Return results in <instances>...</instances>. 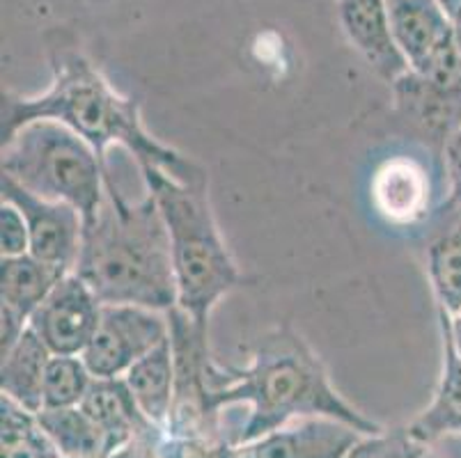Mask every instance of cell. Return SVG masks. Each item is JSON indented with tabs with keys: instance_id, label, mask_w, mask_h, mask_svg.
Segmentation results:
<instances>
[{
	"instance_id": "6da1fadb",
	"label": "cell",
	"mask_w": 461,
	"mask_h": 458,
	"mask_svg": "<svg viewBox=\"0 0 461 458\" xmlns=\"http://www.w3.org/2000/svg\"><path fill=\"white\" fill-rule=\"evenodd\" d=\"M53 81L37 96L3 90L0 138L10 140L21 126L37 120H56L78 133L106 166L108 149L122 145L136 157L140 170L158 167L184 184L207 182L198 163L163 145L142 126L140 103L122 96L86 56L71 49H56L51 56Z\"/></svg>"
},
{
	"instance_id": "7a4b0ae2",
	"label": "cell",
	"mask_w": 461,
	"mask_h": 458,
	"mask_svg": "<svg viewBox=\"0 0 461 458\" xmlns=\"http://www.w3.org/2000/svg\"><path fill=\"white\" fill-rule=\"evenodd\" d=\"M212 399L218 410L244 403L249 415L237 431V447L301 418H333L363 436L384 428L366 418L330 385L320 355L289 323L271 328L255 342L249 367L212 369Z\"/></svg>"
},
{
	"instance_id": "3957f363",
	"label": "cell",
	"mask_w": 461,
	"mask_h": 458,
	"mask_svg": "<svg viewBox=\"0 0 461 458\" xmlns=\"http://www.w3.org/2000/svg\"><path fill=\"white\" fill-rule=\"evenodd\" d=\"M104 305H138L170 312L177 308L173 247L152 193L127 202L106 170V197L90 222L74 268Z\"/></svg>"
},
{
	"instance_id": "277c9868",
	"label": "cell",
	"mask_w": 461,
	"mask_h": 458,
	"mask_svg": "<svg viewBox=\"0 0 461 458\" xmlns=\"http://www.w3.org/2000/svg\"><path fill=\"white\" fill-rule=\"evenodd\" d=\"M140 172L170 237L177 308L198 326L209 328V317L221 298L246 284V280L221 237L207 182L184 184L158 167Z\"/></svg>"
},
{
	"instance_id": "5b68a950",
	"label": "cell",
	"mask_w": 461,
	"mask_h": 458,
	"mask_svg": "<svg viewBox=\"0 0 461 458\" xmlns=\"http://www.w3.org/2000/svg\"><path fill=\"white\" fill-rule=\"evenodd\" d=\"M3 175L40 200L65 202L90 222L106 197V170L96 151L56 120L21 126L3 142Z\"/></svg>"
},
{
	"instance_id": "8992f818",
	"label": "cell",
	"mask_w": 461,
	"mask_h": 458,
	"mask_svg": "<svg viewBox=\"0 0 461 458\" xmlns=\"http://www.w3.org/2000/svg\"><path fill=\"white\" fill-rule=\"evenodd\" d=\"M167 337V314L138 305H104L102 321L81 358L92 376H124L138 360Z\"/></svg>"
},
{
	"instance_id": "52a82bcc",
	"label": "cell",
	"mask_w": 461,
	"mask_h": 458,
	"mask_svg": "<svg viewBox=\"0 0 461 458\" xmlns=\"http://www.w3.org/2000/svg\"><path fill=\"white\" fill-rule=\"evenodd\" d=\"M102 310L99 296L77 273H69L32 312L28 326L53 355H83L102 321Z\"/></svg>"
},
{
	"instance_id": "ba28073f",
	"label": "cell",
	"mask_w": 461,
	"mask_h": 458,
	"mask_svg": "<svg viewBox=\"0 0 461 458\" xmlns=\"http://www.w3.org/2000/svg\"><path fill=\"white\" fill-rule=\"evenodd\" d=\"M3 202H10L23 213L31 234V252L35 259L74 273L83 243V216L65 202H46L3 175Z\"/></svg>"
},
{
	"instance_id": "9c48e42d",
	"label": "cell",
	"mask_w": 461,
	"mask_h": 458,
	"mask_svg": "<svg viewBox=\"0 0 461 458\" xmlns=\"http://www.w3.org/2000/svg\"><path fill=\"white\" fill-rule=\"evenodd\" d=\"M363 436L333 418H301L234 447L232 458H347Z\"/></svg>"
},
{
	"instance_id": "30bf717a",
	"label": "cell",
	"mask_w": 461,
	"mask_h": 458,
	"mask_svg": "<svg viewBox=\"0 0 461 458\" xmlns=\"http://www.w3.org/2000/svg\"><path fill=\"white\" fill-rule=\"evenodd\" d=\"M339 23L360 58L388 85L411 71L393 35L385 0H339Z\"/></svg>"
},
{
	"instance_id": "8fae6325",
	"label": "cell",
	"mask_w": 461,
	"mask_h": 458,
	"mask_svg": "<svg viewBox=\"0 0 461 458\" xmlns=\"http://www.w3.org/2000/svg\"><path fill=\"white\" fill-rule=\"evenodd\" d=\"M393 35L411 69H420L452 41V19L438 0H385Z\"/></svg>"
},
{
	"instance_id": "7c38bea8",
	"label": "cell",
	"mask_w": 461,
	"mask_h": 458,
	"mask_svg": "<svg viewBox=\"0 0 461 458\" xmlns=\"http://www.w3.org/2000/svg\"><path fill=\"white\" fill-rule=\"evenodd\" d=\"M81 409L120 445L136 436L163 431L145 418L124 376L92 378L86 399L81 401Z\"/></svg>"
},
{
	"instance_id": "4fadbf2b",
	"label": "cell",
	"mask_w": 461,
	"mask_h": 458,
	"mask_svg": "<svg viewBox=\"0 0 461 458\" xmlns=\"http://www.w3.org/2000/svg\"><path fill=\"white\" fill-rule=\"evenodd\" d=\"M0 364V392L21 409L40 413L44 409V376L53 353L40 335L28 326L12 351H7Z\"/></svg>"
},
{
	"instance_id": "5bb4252c",
	"label": "cell",
	"mask_w": 461,
	"mask_h": 458,
	"mask_svg": "<svg viewBox=\"0 0 461 458\" xmlns=\"http://www.w3.org/2000/svg\"><path fill=\"white\" fill-rule=\"evenodd\" d=\"M124 381L131 388L145 418L166 431L175 403V351L173 339L158 344L145 358L138 360Z\"/></svg>"
},
{
	"instance_id": "9a60e30c",
	"label": "cell",
	"mask_w": 461,
	"mask_h": 458,
	"mask_svg": "<svg viewBox=\"0 0 461 458\" xmlns=\"http://www.w3.org/2000/svg\"><path fill=\"white\" fill-rule=\"evenodd\" d=\"M37 422L62 458H108L120 447L81 406L44 409L37 413Z\"/></svg>"
},
{
	"instance_id": "2e32d148",
	"label": "cell",
	"mask_w": 461,
	"mask_h": 458,
	"mask_svg": "<svg viewBox=\"0 0 461 458\" xmlns=\"http://www.w3.org/2000/svg\"><path fill=\"white\" fill-rule=\"evenodd\" d=\"M65 275L69 273L40 262L32 255L3 257L0 259V305L14 310L16 314L31 321L32 312Z\"/></svg>"
},
{
	"instance_id": "e0dca14e",
	"label": "cell",
	"mask_w": 461,
	"mask_h": 458,
	"mask_svg": "<svg viewBox=\"0 0 461 458\" xmlns=\"http://www.w3.org/2000/svg\"><path fill=\"white\" fill-rule=\"evenodd\" d=\"M406 428L429 447L446 436H461V358L447 342H443V373L429 409Z\"/></svg>"
},
{
	"instance_id": "ac0fdd59",
	"label": "cell",
	"mask_w": 461,
	"mask_h": 458,
	"mask_svg": "<svg viewBox=\"0 0 461 458\" xmlns=\"http://www.w3.org/2000/svg\"><path fill=\"white\" fill-rule=\"evenodd\" d=\"M375 200L385 218L397 222H411L420 218L429 200V184L422 167L413 161L385 163L375 184Z\"/></svg>"
},
{
	"instance_id": "d6986e66",
	"label": "cell",
	"mask_w": 461,
	"mask_h": 458,
	"mask_svg": "<svg viewBox=\"0 0 461 458\" xmlns=\"http://www.w3.org/2000/svg\"><path fill=\"white\" fill-rule=\"evenodd\" d=\"M427 273L438 312L455 317L461 312V213L450 229L431 241L427 250Z\"/></svg>"
},
{
	"instance_id": "ffe728a7",
	"label": "cell",
	"mask_w": 461,
	"mask_h": 458,
	"mask_svg": "<svg viewBox=\"0 0 461 458\" xmlns=\"http://www.w3.org/2000/svg\"><path fill=\"white\" fill-rule=\"evenodd\" d=\"M0 428L3 458H62L37 422V415L5 397L0 399Z\"/></svg>"
},
{
	"instance_id": "44dd1931",
	"label": "cell",
	"mask_w": 461,
	"mask_h": 458,
	"mask_svg": "<svg viewBox=\"0 0 461 458\" xmlns=\"http://www.w3.org/2000/svg\"><path fill=\"white\" fill-rule=\"evenodd\" d=\"M92 378L81 355H53L44 376V409L81 406Z\"/></svg>"
},
{
	"instance_id": "7402d4cb",
	"label": "cell",
	"mask_w": 461,
	"mask_h": 458,
	"mask_svg": "<svg viewBox=\"0 0 461 458\" xmlns=\"http://www.w3.org/2000/svg\"><path fill=\"white\" fill-rule=\"evenodd\" d=\"M31 252V234L23 213L10 204H0V255L3 257H23Z\"/></svg>"
},
{
	"instance_id": "603a6c76",
	"label": "cell",
	"mask_w": 461,
	"mask_h": 458,
	"mask_svg": "<svg viewBox=\"0 0 461 458\" xmlns=\"http://www.w3.org/2000/svg\"><path fill=\"white\" fill-rule=\"evenodd\" d=\"M443 163H446L447 186H450V197L447 207L461 213V121L450 131V136L443 142Z\"/></svg>"
},
{
	"instance_id": "cb8c5ba5",
	"label": "cell",
	"mask_w": 461,
	"mask_h": 458,
	"mask_svg": "<svg viewBox=\"0 0 461 458\" xmlns=\"http://www.w3.org/2000/svg\"><path fill=\"white\" fill-rule=\"evenodd\" d=\"M28 323L31 321L21 317V314H16L14 310L0 305V355H5L7 351L14 348L21 335L28 330Z\"/></svg>"
},
{
	"instance_id": "d4e9b609",
	"label": "cell",
	"mask_w": 461,
	"mask_h": 458,
	"mask_svg": "<svg viewBox=\"0 0 461 458\" xmlns=\"http://www.w3.org/2000/svg\"><path fill=\"white\" fill-rule=\"evenodd\" d=\"M161 434L163 431L136 436V438L120 445L108 458H161V454H158V440H161Z\"/></svg>"
},
{
	"instance_id": "484cf974",
	"label": "cell",
	"mask_w": 461,
	"mask_h": 458,
	"mask_svg": "<svg viewBox=\"0 0 461 458\" xmlns=\"http://www.w3.org/2000/svg\"><path fill=\"white\" fill-rule=\"evenodd\" d=\"M438 319H441L443 342L450 344L456 355L461 358V312L455 314V317H447V314L438 312Z\"/></svg>"
},
{
	"instance_id": "4316f807",
	"label": "cell",
	"mask_w": 461,
	"mask_h": 458,
	"mask_svg": "<svg viewBox=\"0 0 461 458\" xmlns=\"http://www.w3.org/2000/svg\"><path fill=\"white\" fill-rule=\"evenodd\" d=\"M450 19H452V35H455L456 46H459V50H461V5L452 12Z\"/></svg>"
},
{
	"instance_id": "83f0119b",
	"label": "cell",
	"mask_w": 461,
	"mask_h": 458,
	"mask_svg": "<svg viewBox=\"0 0 461 458\" xmlns=\"http://www.w3.org/2000/svg\"><path fill=\"white\" fill-rule=\"evenodd\" d=\"M438 3H441V5L446 7V12H447V14H450V16H452V12H455L456 7L461 5V0H438Z\"/></svg>"
},
{
	"instance_id": "f1b7e54d",
	"label": "cell",
	"mask_w": 461,
	"mask_h": 458,
	"mask_svg": "<svg viewBox=\"0 0 461 458\" xmlns=\"http://www.w3.org/2000/svg\"><path fill=\"white\" fill-rule=\"evenodd\" d=\"M418 458H438V456H436V454H434V452H431V449H429V447H427V449H425V452H422V454H420V456H418Z\"/></svg>"
}]
</instances>
